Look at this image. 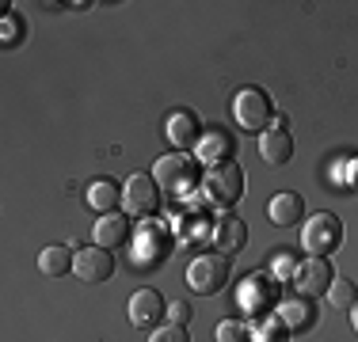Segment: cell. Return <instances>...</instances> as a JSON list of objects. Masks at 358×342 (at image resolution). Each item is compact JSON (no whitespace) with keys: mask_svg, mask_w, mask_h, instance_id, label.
Returning a JSON list of instances; mask_svg holds the SVG:
<instances>
[{"mask_svg":"<svg viewBox=\"0 0 358 342\" xmlns=\"http://www.w3.org/2000/svg\"><path fill=\"white\" fill-rule=\"evenodd\" d=\"M160 315H168V304L157 289H138L130 297V323L134 327H152Z\"/></svg>","mask_w":358,"mask_h":342,"instance_id":"7c38bea8","label":"cell"},{"mask_svg":"<svg viewBox=\"0 0 358 342\" xmlns=\"http://www.w3.org/2000/svg\"><path fill=\"white\" fill-rule=\"evenodd\" d=\"M122 205H126V217H152V213L160 209L157 179L145 175V171L130 175V179H126V186H122Z\"/></svg>","mask_w":358,"mask_h":342,"instance_id":"52a82bcc","label":"cell"},{"mask_svg":"<svg viewBox=\"0 0 358 342\" xmlns=\"http://www.w3.org/2000/svg\"><path fill=\"white\" fill-rule=\"evenodd\" d=\"M206 202L210 205H233V202H241V194H244V171L241 164H221V168H210L206 171Z\"/></svg>","mask_w":358,"mask_h":342,"instance_id":"8992f818","label":"cell"},{"mask_svg":"<svg viewBox=\"0 0 358 342\" xmlns=\"http://www.w3.org/2000/svg\"><path fill=\"white\" fill-rule=\"evenodd\" d=\"M301 213H305V202H301V194H294V191H282L267 202V217H271V225H278V228L297 225Z\"/></svg>","mask_w":358,"mask_h":342,"instance_id":"5bb4252c","label":"cell"},{"mask_svg":"<svg viewBox=\"0 0 358 342\" xmlns=\"http://www.w3.org/2000/svg\"><path fill=\"white\" fill-rule=\"evenodd\" d=\"M286 339H289V327L278 315H259L248 327V342H286Z\"/></svg>","mask_w":358,"mask_h":342,"instance_id":"ffe728a7","label":"cell"},{"mask_svg":"<svg viewBox=\"0 0 358 342\" xmlns=\"http://www.w3.org/2000/svg\"><path fill=\"white\" fill-rule=\"evenodd\" d=\"M278 320L286 323V327H309L313 323V308L305 297H286V301H278Z\"/></svg>","mask_w":358,"mask_h":342,"instance_id":"d6986e66","label":"cell"},{"mask_svg":"<svg viewBox=\"0 0 358 342\" xmlns=\"http://www.w3.org/2000/svg\"><path fill=\"white\" fill-rule=\"evenodd\" d=\"M187 320H191V304H187V301H172V304H168V323H179V327H183Z\"/></svg>","mask_w":358,"mask_h":342,"instance_id":"484cf974","label":"cell"},{"mask_svg":"<svg viewBox=\"0 0 358 342\" xmlns=\"http://www.w3.org/2000/svg\"><path fill=\"white\" fill-rule=\"evenodd\" d=\"M259 156L275 168L294 156V133L286 130L282 118H275V126H267V133H259Z\"/></svg>","mask_w":358,"mask_h":342,"instance_id":"8fae6325","label":"cell"},{"mask_svg":"<svg viewBox=\"0 0 358 342\" xmlns=\"http://www.w3.org/2000/svg\"><path fill=\"white\" fill-rule=\"evenodd\" d=\"M339 244H343V221L336 217V213H317V217L305 221L301 228V247L309 255H317V259H324L331 251H339Z\"/></svg>","mask_w":358,"mask_h":342,"instance_id":"7a4b0ae2","label":"cell"},{"mask_svg":"<svg viewBox=\"0 0 358 342\" xmlns=\"http://www.w3.org/2000/svg\"><path fill=\"white\" fill-rule=\"evenodd\" d=\"M164 133H168V141H172L176 149H187V144H199V118H194L191 110H176V114H168Z\"/></svg>","mask_w":358,"mask_h":342,"instance_id":"e0dca14e","label":"cell"},{"mask_svg":"<svg viewBox=\"0 0 358 342\" xmlns=\"http://www.w3.org/2000/svg\"><path fill=\"white\" fill-rule=\"evenodd\" d=\"M328 304H331V308H339V312H351V308L358 304V289H355V281H347V278H331V285H328Z\"/></svg>","mask_w":358,"mask_h":342,"instance_id":"7402d4cb","label":"cell"},{"mask_svg":"<svg viewBox=\"0 0 358 342\" xmlns=\"http://www.w3.org/2000/svg\"><path fill=\"white\" fill-rule=\"evenodd\" d=\"M217 342H248V327L241 320H221L217 323Z\"/></svg>","mask_w":358,"mask_h":342,"instance_id":"603a6c76","label":"cell"},{"mask_svg":"<svg viewBox=\"0 0 358 342\" xmlns=\"http://www.w3.org/2000/svg\"><path fill=\"white\" fill-rule=\"evenodd\" d=\"M229 152H233V137L225 130H206V137H199V160L210 168L229 164Z\"/></svg>","mask_w":358,"mask_h":342,"instance_id":"2e32d148","label":"cell"},{"mask_svg":"<svg viewBox=\"0 0 358 342\" xmlns=\"http://www.w3.org/2000/svg\"><path fill=\"white\" fill-rule=\"evenodd\" d=\"M152 179H157V186L164 194L183 198V194H191L194 183H199V164H194L191 156H183V152H172V156H160L157 160Z\"/></svg>","mask_w":358,"mask_h":342,"instance_id":"6da1fadb","label":"cell"},{"mask_svg":"<svg viewBox=\"0 0 358 342\" xmlns=\"http://www.w3.org/2000/svg\"><path fill=\"white\" fill-rule=\"evenodd\" d=\"M118 198H122V191H118L110 179H96V183L88 186V205H92V209H99V213H115Z\"/></svg>","mask_w":358,"mask_h":342,"instance_id":"44dd1931","label":"cell"},{"mask_svg":"<svg viewBox=\"0 0 358 342\" xmlns=\"http://www.w3.org/2000/svg\"><path fill=\"white\" fill-rule=\"evenodd\" d=\"M126 239H130V221H126V213H103V217L96 221V247H122Z\"/></svg>","mask_w":358,"mask_h":342,"instance_id":"9a60e30c","label":"cell"},{"mask_svg":"<svg viewBox=\"0 0 358 342\" xmlns=\"http://www.w3.org/2000/svg\"><path fill=\"white\" fill-rule=\"evenodd\" d=\"M233 118L241 130L248 133H267V122H271V99L267 91L259 88H241L233 96Z\"/></svg>","mask_w":358,"mask_h":342,"instance_id":"5b68a950","label":"cell"},{"mask_svg":"<svg viewBox=\"0 0 358 342\" xmlns=\"http://www.w3.org/2000/svg\"><path fill=\"white\" fill-rule=\"evenodd\" d=\"M210 239H214L217 255H233V251H241V247L248 244V228H244L241 217L225 213V217H217V225H214V232H210Z\"/></svg>","mask_w":358,"mask_h":342,"instance_id":"4fadbf2b","label":"cell"},{"mask_svg":"<svg viewBox=\"0 0 358 342\" xmlns=\"http://www.w3.org/2000/svg\"><path fill=\"white\" fill-rule=\"evenodd\" d=\"M73 270L80 281L96 285V281H107L110 274H115V255H110L107 247H80L76 259H73Z\"/></svg>","mask_w":358,"mask_h":342,"instance_id":"9c48e42d","label":"cell"},{"mask_svg":"<svg viewBox=\"0 0 358 342\" xmlns=\"http://www.w3.org/2000/svg\"><path fill=\"white\" fill-rule=\"evenodd\" d=\"M168 251V239H164V228L160 225H149L145 221L141 232L134 236V267H157Z\"/></svg>","mask_w":358,"mask_h":342,"instance_id":"30bf717a","label":"cell"},{"mask_svg":"<svg viewBox=\"0 0 358 342\" xmlns=\"http://www.w3.org/2000/svg\"><path fill=\"white\" fill-rule=\"evenodd\" d=\"M328 285H331V262L328 259H305L297 262L294 270V289L297 297H305V301H313V297H328Z\"/></svg>","mask_w":358,"mask_h":342,"instance_id":"ba28073f","label":"cell"},{"mask_svg":"<svg viewBox=\"0 0 358 342\" xmlns=\"http://www.w3.org/2000/svg\"><path fill=\"white\" fill-rule=\"evenodd\" d=\"M73 259L76 255H69V247H42L38 251V270L46 274V278H62L65 270H73Z\"/></svg>","mask_w":358,"mask_h":342,"instance_id":"ac0fdd59","label":"cell"},{"mask_svg":"<svg viewBox=\"0 0 358 342\" xmlns=\"http://www.w3.org/2000/svg\"><path fill=\"white\" fill-rule=\"evenodd\" d=\"M225 281H229V255H210L206 251L187 267V285H191L194 293H202V297L221 293Z\"/></svg>","mask_w":358,"mask_h":342,"instance_id":"277c9868","label":"cell"},{"mask_svg":"<svg viewBox=\"0 0 358 342\" xmlns=\"http://www.w3.org/2000/svg\"><path fill=\"white\" fill-rule=\"evenodd\" d=\"M294 270H297L294 255H278L275 267H271V274H275V278H282V281H294Z\"/></svg>","mask_w":358,"mask_h":342,"instance_id":"d4e9b609","label":"cell"},{"mask_svg":"<svg viewBox=\"0 0 358 342\" xmlns=\"http://www.w3.org/2000/svg\"><path fill=\"white\" fill-rule=\"evenodd\" d=\"M351 327H355V335H358V304L351 308Z\"/></svg>","mask_w":358,"mask_h":342,"instance_id":"83f0119b","label":"cell"},{"mask_svg":"<svg viewBox=\"0 0 358 342\" xmlns=\"http://www.w3.org/2000/svg\"><path fill=\"white\" fill-rule=\"evenodd\" d=\"M4 42H8V46L15 42V20H8V23H4Z\"/></svg>","mask_w":358,"mask_h":342,"instance_id":"4316f807","label":"cell"},{"mask_svg":"<svg viewBox=\"0 0 358 342\" xmlns=\"http://www.w3.org/2000/svg\"><path fill=\"white\" fill-rule=\"evenodd\" d=\"M149 342H191V339H187V327H179V323H164V327L152 331Z\"/></svg>","mask_w":358,"mask_h":342,"instance_id":"cb8c5ba5","label":"cell"},{"mask_svg":"<svg viewBox=\"0 0 358 342\" xmlns=\"http://www.w3.org/2000/svg\"><path fill=\"white\" fill-rule=\"evenodd\" d=\"M236 304H241V312H252L255 320L267 315L271 308H278V281H275V274H252V278H244L241 289H236Z\"/></svg>","mask_w":358,"mask_h":342,"instance_id":"3957f363","label":"cell"}]
</instances>
